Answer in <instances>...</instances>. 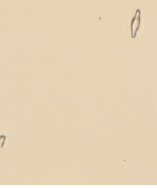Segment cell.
Listing matches in <instances>:
<instances>
[{
	"instance_id": "cell-1",
	"label": "cell",
	"mask_w": 157,
	"mask_h": 188,
	"mask_svg": "<svg viewBox=\"0 0 157 188\" xmlns=\"http://www.w3.org/2000/svg\"><path fill=\"white\" fill-rule=\"evenodd\" d=\"M140 11H137L136 15H135V17L133 19V21H132V31H133V34L135 35L136 33V30H137V28H138L139 23H140Z\"/></svg>"
}]
</instances>
